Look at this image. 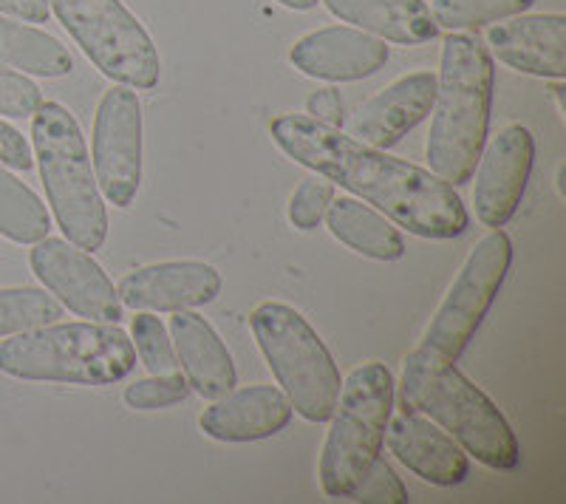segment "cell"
Listing matches in <instances>:
<instances>
[{
	"label": "cell",
	"instance_id": "1",
	"mask_svg": "<svg viewBox=\"0 0 566 504\" xmlns=\"http://www.w3.org/2000/svg\"><path fill=\"white\" fill-rule=\"evenodd\" d=\"M270 134L290 159L360 196L411 235L444 241L468 230L470 216L453 185L428 168L357 143L306 114H281L272 119Z\"/></svg>",
	"mask_w": 566,
	"mask_h": 504
},
{
	"label": "cell",
	"instance_id": "2",
	"mask_svg": "<svg viewBox=\"0 0 566 504\" xmlns=\"http://www.w3.org/2000/svg\"><path fill=\"white\" fill-rule=\"evenodd\" d=\"M399 397L408 411L428 417L482 465L513 471L522 462V445L510 422L493 400L453 366L451 357L424 346L413 349L402 363Z\"/></svg>",
	"mask_w": 566,
	"mask_h": 504
},
{
	"label": "cell",
	"instance_id": "3",
	"mask_svg": "<svg viewBox=\"0 0 566 504\" xmlns=\"http://www.w3.org/2000/svg\"><path fill=\"white\" fill-rule=\"evenodd\" d=\"M493 105V57L473 34L451 32L442 45L437 97L431 105L428 165L431 174L459 188L473 179L488 143Z\"/></svg>",
	"mask_w": 566,
	"mask_h": 504
},
{
	"label": "cell",
	"instance_id": "4",
	"mask_svg": "<svg viewBox=\"0 0 566 504\" xmlns=\"http://www.w3.org/2000/svg\"><path fill=\"white\" fill-rule=\"evenodd\" d=\"M136 369V349L119 324H49L0 343V371L18 380L114 386Z\"/></svg>",
	"mask_w": 566,
	"mask_h": 504
},
{
	"label": "cell",
	"instance_id": "5",
	"mask_svg": "<svg viewBox=\"0 0 566 504\" xmlns=\"http://www.w3.org/2000/svg\"><path fill=\"white\" fill-rule=\"evenodd\" d=\"M32 148L45 199L71 244L94 252L108 235V210L94 179L88 145L65 105L45 103L32 114Z\"/></svg>",
	"mask_w": 566,
	"mask_h": 504
},
{
	"label": "cell",
	"instance_id": "6",
	"mask_svg": "<svg viewBox=\"0 0 566 504\" xmlns=\"http://www.w3.org/2000/svg\"><path fill=\"white\" fill-rule=\"evenodd\" d=\"M250 329L292 411L310 422H326L340 397V369L312 324L281 301H264L250 312Z\"/></svg>",
	"mask_w": 566,
	"mask_h": 504
},
{
	"label": "cell",
	"instance_id": "7",
	"mask_svg": "<svg viewBox=\"0 0 566 504\" xmlns=\"http://www.w3.org/2000/svg\"><path fill=\"white\" fill-rule=\"evenodd\" d=\"M394 408V377L386 363L368 360L348 371L332 411L321 451V487L328 498H348L380 456Z\"/></svg>",
	"mask_w": 566,
	"mask_h": 504
},
{
	"label": "cell",
	"instance_id": "8",
	"mask_svg": "<svg viewBox=\"0 0 566 504\" xmlns=\"http://www.w3.org/2000/svg\"><path fill=\"white\" fill-rule=\"evenodd\" d=\"M49 9L105 77L136 91L159 85V52L123 0H49Z\"/></svg>",
	"mask_w": 566,
	"mask_h": 504
},
{
	"label": "cell",
	"instance_id": "9",
	"mask_svg": "<svg viewBox=\"0 0 566 504\" xmlns=\"http://www.w3.org/2000/svg\"><path fill=\"white\" fill-rule=\"evenodd\" d=\"M510 266H513V241L502 227L479 239L424 329V349L459 360L502 292Z\"/></svg>",
	"mask_w": 566,
	"mask_h": 504
},
{
	"label": "cell",
	"instance_id": "10",
	"mask_svg": "<svg viewBox=\"0 0 566 504\" xmlns=\"http://www.w3.org/2000/svg\"><path fill=\"white\" fill-rule=\"evenodd\" d=\"M91 168L105 201L125 210L142 185V105L136 91L116 83L103 94L91 134Z\"/></svg>",
	"mask_w": 566,
	"mask_h": 504
},
{
	"label": "cell",
	"instance_id": "11",
	"mask_svg": "<svg viewBox=\"0 0 566 504\" xmlns=\"http://www.w3.org/2000/svg\"><path fill=\"white\" fill-rule=\"evenodd\" d=\"M32 246L34 250L29 255L32 272L65 309L97 324L123 321L125 306L116 295L114 281L91 259L88 250L71 244L69 239H52V235H45Z\"/></svg>",
	"mask_w": 566,
	"mask_h": 504
},
{
	"label": "cell",
	"instance_id": "12",
	"mask_svg": "<svg viewBox=\"0 0 566 504\" xmlns=\"http://www.w3.org/2000/svg\"><path fill=\"white\" fill-rule=\"evenodd\" d=\"M533 159V130L518 123L499 130V136L490 139L488 148H482L476 170H473L476 176L473 204H476V219L482 224L499 230L513 219L522 204L524 190H527Z\"/></svg>",
	"mask_w": 566,
	"mask_h": 504
},
{
	"label": "cell",
	"instance_id": "13",
	"mask_svg": "<svg viewBox=\"0 0 566 504\" xmlns=\"http://www.w3.org/2000/svg\"><path fill=\"white\" fill-rule=\"evenodd\" d=\"M221 292V272L207 261H159L128 272L116 295L134 312H181L212 304Z\"/></svg>",
	"mask_w": 566,
	"mask_h": 504
},
{
	"label": "cell",
	"instance_id": "14",
	"mask_svg": "<svg viewBox=\"0 0 566 504\" xmlns=\"http://www.w3.org/2000/svg\"><path fill=\"white\" fill-rule=\"evenodd\" d=\"M433 97H437V77L431 72L406 74L354 111L346 123V134L371 148H394L431 114Z\"/></svg>",
	"mask_w": 566,
	"mask_h": 504
},
{
	"label": "cell",
	"instance_id": "15",
	"mask_svg": "<svg viewBox=\"0 0 566 504\" xmlns=\"http://www.w3.org/2000/svg\"><path fill=\"white\" fill-rule=\"evenodd\" d=\"M290 63L312 80L354 83L380 72L388 63V45L386 40L371 38L360 29L328 27L295 40Z\"/></svg>",
	"mask_w": 566,
	"mask_h": 504
},
{
	"label": "cell",
	"instance_id": "16",
	"mask_svg": "<svg viewBox=\"0 0 566 504\" xmlns=\"http://www.w3.org/2000/svg\"><path fill=\"white\" fill-rule=\"evenodd\" d=\"M488 45L504 65L544 80L566 74L564 14H513L488 29Z\"/></svg>",
	"mask_w": 566,
	"mask_h": 504
},
{
	"label": "cell",
	"instance_id": "17",
	"mask_svg": "<svg viewBox=\"0 0 566 504\" xmlns=\"http://www.w3.org/2000/svg\"><path fill=\"white\" fill-rule=\"evenodd\" d=\"M388 451L397 456L413 476L424 479L437 487L462 485L470 473L468 453L453 437L433 426L428 417L402 411L386 426Z\"/></svg>",
	"mask_w": 566,
	"mask_h": 504
},
{
	"label": "cell",
	"instance_id": "18",
	"mask_svg": "<svg viewBox=\"0 0 566 504\" xmlns=\"http://www.w3.org/2000/svg\"><path fill=\"white\" fill-rule=\"evenodd\" d=\"M292 402L275 386L232 388L230 395L212 400L199 417V428L219 442L270 440L290 426Z\"/></svg>",
	"mask_w": 566,
	"mask_h": 504
},
{
	"label": "cell",
	"instance_id": "19",
	"mask_svg": "<svg viewBox=\"0 0 566 504\" xmlns=\"http://www.w3.org/2000/svg\"><path fill=\"white\" fill-rule=\"evenodd\" d=\"M170 340H174L187 386L193 388L196 395H201L205 400H219L235 388L239 375H235L230 349L199 312H174Z\"/></svg>",
	"mask_w": 566,
	"mask_h": 504
},
{
	"label": "cell",
	"instance_id": "20",
	"mask_svg": "<svg viewBox=\"0 0 566 504\" xmlns=\"http://www.w3.org/2000/svg\"><path fill=\"white\" fill-rule=\"evenodd\" d=\"M335 18L397 45H419L437 38V23L422 0H321Z\"/></svg>",
	"mask_w": 566,
	"mask_h": 504
},
{
	"label": "cell",
	"instance_id": "21",
	"mask_svg": "<svg viewBox=\"0 0 566 504\" xmlns=\"http://www.w3.org/2000/svg\"><path fill=\"white\" fill-rule=\"evenodd\" d=\"M323 221H326L328 233L335 235L340 244L360 252L366 259L399 261L406 255V241H402L397 227L386 216L377 213L371 204H363L360 199L340 196L328 204Z\"/></svg>",
	"mask_w": 566,
	"mask_h": 504
},
{
	"label": "cell",
	"instance_id": "22",
	"mask_svg": "<svg viewBox=\"0 0 566 504\" xmlns=\"http://www.w3.org/2000/svg\"><path fill=\"white\" fill-rule=\"evenodd\" d=\"M0 63L34 77H65L74 72V57L57 38L9 14H0Z\"/></svg>",
	"mask_w": 566,
	"mask_h": 504
},
{
	"label": "cell",
	"instance_id": "23",
	"mask_svg": "<svg viewBox=\"0 0 566 504\" xmlns=\"http://www.w3.org/2000/svg\"><path fill=\"white\" fill-rule=\"evenodd\" d=\"M52 230V216L29 185L0 162V235L14 244H38Z\"/></svg>",
	"mask_w": 566,
	"mask_h": 504
},
{
	"label": "cell",
	"instance_id": "24",
	"mask_svg": "<svg viewBox=\"0 0 566 504\" xmlns=\"http://www.w3.org/2000/svg\"><path fill=\"white\" fill-rule=\"evenodd\" d=\"M63 317V304L49 290L14 286L0 290V337L49 326Z\"/></svg>",
	"mask_w": 566,
	"mask_h": 504
},
{
	"label": "cell",
	"instance_id": "25",
	"mask_svg": "<svg viewBox=\"0 0 566 504\" xmlns=\"http://www.w3.org/2000/svg\"><path fill=\"white\" fill-rule=\"evenodd\" d=\"M535 0H433L431 18L437 29L448 32H470L488 23H499L513 14H522Z\"/></svg>",
	"mask_w": 566,
	"mask_h": 504
},
{
	"label": "cell",
	"instance_id": "26",
	"mask_svg": "<svg viewBox=\"0 0 566 504\" xmlns=\"http://www.w3.org/2000/svg\"><path fill=\"white\" fill-rule=\"evenodd\" d=\"M130 343H134L136 357L150 375H174L179 371V357H176L174 340L168 329L161 326L154 312H139L130 324Z\"/></svg>",
	"mask_w": 566,
	"mask_h": 504
},
{
	"label": "cell",
	"instance_id": "27",
	"mask_svg": "<svg viewBox=\"0 0 566 504\" xmlns=\"http://www.w3.org/2000/svg\"><path fill=\"white\" fill-rule=\"evenodd\" d=\"M190 395L185 375L174 371V375H150L145 380H136L125 388V406L134 411H159V408L179 406Z\"/></svg>",
	"mask_w": 566,
	"mask_h": 504
},
{
	"label": "cell",
	"instance_id": "28",
	"mask_svg": "<svg viewBox=\"0 0 566 504\" xmlns=\"http://www.w3.org/2000/svg\"><path fill=\"white\" fill-rule=\"evenodd\" d=\"M335 201V181H328L326 176L315 174L310 179H303L295 188L290 199V221L295 230L310 233L326 219L328 204Z\"/></svg>",
	"mask_w": 566,
	"mask_h": 504
},
{
	"label": "cell",
	"instance_id": "29",
	"mask_svg": "<svg viewBox=\"0 0 566 504\" xmlns=\"http://www.w3.org/2000/svg\"><path fill=\"white\" fill-rule=\"evenodd\" d=\"M43 105V94L27 74L0 63V117L27 119Z\"/></svg>",
	"mask_w": 566,
	"mask_h": 504
},
{
	"label": "cell",
	"instance_id": "30",
	"mask_svg": "<svg viewBox=\"0 0 566 504\" xmlns=\"http://www.w3.org/2000/svg\"><path fill=\"white\" fill-rule=\"evenodd\" d=\"M352 502H382V504H408L411 498H408V491L406 485H402V479L394 473V468L388 465L382 456H377V460L368 465V471L363 473L360 485L354 487L352 491Z\"/></svg>",
	"mask_w": 566,
	"mask_h": 504
},
{
	"label": "cell",
	"instance_id": "31",
	"mask_svg": "<svg viewBox=\"0 0 566 504\" xmlns=\"http://www.w3.org/2000/svg\"><path fill=\"white\" fill-rule=\"evenodd\" d=\"M0 162L12 170H32L34 156L29 143L18 128L0 119Z\"/></svg>",
	"mask_w": 566,
	"mask_h": 504
},
{
	"label": "cell",
	"instance_id": "32",
	"mask_svg": "<svg viewBox=\"0 0 566 504\" xmlns=\"http://www.w3.org/2000/svg\"><path fill=\"white\" fill-rule=\"evenodd\" d=\"M306 117H312L321 125H328V128H340V125L346 123V117H343L340 91L337 88L315 91V94L306 99Z\"/></svg>",
	"mask_w": 566,
	"mask_h": 504
},
{
	"label": "cell",
	"instance_id": "33",
	"mask_svg": "<svg viewBox=\"0 0 566 504\" xmlns=\"http://www.w3.org/2000/svg\"><path fill=\"white\" fill-rule=\"evenodd\" d=\"M0 14L27 20V23H45L52 9H49V0H0Z\"/></svg>",
	"mask_w": 566,
	"mask_h": 504
},
{
	"label": "cell",
	"instance_id": "34",
	"mask_svg": "<svg viewBox=\"0 0 566 504\" xmlns=\"http://www.w3.org/2000/svg\"><path fill=\"white\" fill-rule=\"evenodd\" d=\"M277 3L286 9H295V12H310V9H315L321 0H277Z\"/></svg>",
	"mask_w": 566,
	"mask_h": 504
}]
</instances>
